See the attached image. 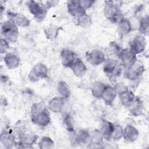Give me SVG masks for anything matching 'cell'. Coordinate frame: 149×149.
Segmentation results:
<instances>
[{
    "label": "cell",
    "instance_id": "cell-1",
    "mask_svg": "<svg viewBox=\"0 0 149 149\" xmlns=\"http://www.w3.org/2000/svg\"><path fill=\"white\" fill-rule=\"evenodd\" d=\"M31 121L40 127L47 126L51 122L50 114L45 105L42 102H37L32 105Z\"/></svg>",
    "mask_w": 149,
    "mask_h": 149
},
{
    "label": "cell",
    "instance_id": "cell-2",
    "mask_svg": "<svg viewBox=\"0 0 149 149\" xmlns=\"http://www.w3.org/2000/svg\"><path fill=\"white\" fill-rule=\"evenodd\" d=\"M16 133L19 139V141L16 145L17 148H33L32 145L36 143L38 139V136L36 134L24 126L17 127L16 129Z\"/></svg>",
    "mask_w": 149,
    "mask_h": 149
},
{
    "label": "cell",
    "instance_id": "cell-3",
    "mask_svg": "<svg viewBox=\"0 0 149 149\" xmlns=\"http://www.w3.org/2000/svg\"><path fill=\"white\" fill-rule=\"evenodd\" d=\"M104 12L105 17L112 22L119 24L125 18L122 15L118 5L115 3V1H105Z\"/></svg>",
    "mask_w": 149,
    "mask_h": 149
},
{
    "label": "cell",
    "instance_id": "cell-4",
    "mask_svg": "<svg viewBox=\"0 0 149 149\" xmlns=\"http://www.w3.org/2000/svg\"><path fill=\"white\" fill-rule=\"evenodd\" d=\"M1 32L5 39L9 42H15L19 36L17 26L11 20L4 22L1 24Z\"/></svg>",
    "mask_w": 149,
    "mask_h": 149
},
{
    "label": "cell",
    "instance_id": "cell-5",
    "mask_svg": "<svg viewBox=\"0 0 149 149\" xmlns=\"http://www.w3.org/2000/svg\"><path fill=\"white\" fill-rule=\"evenodd\" d=\"M104 72L112 81L120 76L122 72L121 64L118 61L113 58H108L104 62Z\"/></svg>",
    "mask_w": 149,
    "mask_h": 149
},
{
    "label": "cell",
    "instance_id": "cell-6",
    "mask_svg": "<svg viewBox=\"0 0 149 149\" xmlns=\"http://www.w3.org/2000/svg\"><path fill=\"white\" fill-rule=\"evenodd\" d=\"M27 6L30 13L38 22L42 21L46 17L48 9L45 5L34 1H29L27 3Z\"/></svg>",
    "mask_w": 149,
    "mask_h": 149
},
{
    "label": "cell",
    "instance_id": "cell-7",
    "mask_svg": "<svg viewBox=\"0 0 149 149\" xmlns=\"http://www.w3.org/2000/svg\"><path fill=\"white\" fill-rule=\"evenodd\" d=\"M145 71L143 65L136 61L133 64L128 66L125 73V77L130 80L139 79Z\"/></svg>",
    "mask_w": 149,
    "mask_h": 149
},
{
    "label": "cell",
    "instance_id": "cell-8",
    "mask_svg": "<svg viewBox=\"0 0 149 149\" xmlns=\"http://www.w3.org/2000/svg\"><path fill=\"white\" fill-rule=\"evenodd\" d=\"M48 68L42 63L36 64L29 74V79L33 82L48 77Z\"/></svg>",
    "mask_w": 149,
    "mask_h": 149
},
{
    "label": "cell",
    "instance_id": "cell-9",
    "mask_svg": "<svg viewBox=\"0 0 149 149\" xmlns=\"http://www.w3.org/2000/svg\"><path fill=\"white\" fill-rule=\"evenodd\" d=\"M72 141L74 144H90L91 139L90 132L84 129L73 131Z\"/></svg>",
    "mask_w": 149,
    "mask_h": 149
},
{
    "label": "cell",
    "instance_id": "cell-10",
    "mask_svg": "<svg viewBox=\"0 0 149 149\" xmlns=\"http://www.w3.org/2000/svg\"><path fill=\"white\" fill-rule=\"evenodd\" d=\"M146 44L144 37L142 36H137L130 41V49L136 54H139L144 51Z\"/></svg>",
    "mask_w": 149,
    "mask_h": 149
},
{
    "label": "cell",
    "instance_id": "cell-11",
    "mask_svg": "<svg viewBox=\"0 0 149 149\" xmlns=\"http://www.w3.org/2000/svg\"><path fill=\"white\" fill-rule=\"evenodd\" d=\"M87 61L93 65H99L106 60L104 54L99 50H93L87 52L86 55Z\"/></svg>",
    "mask_w": 149,
    "mask_h": 149
},
{
    "label": "cell",
    "instance_id": "cell-12",
    "mask_svg": "<svg viewBox=\"0 0 149 149\" xmlns=\"http://www.w3.org/2000/svg\"><path fill=\"white\" fill-rule=\"evenodd\" d=\"M119 58L121 61V64L127 66L137 61L136 54L130 48L123 49Z\"/></svg>",
    "mask_w": 149,
    "mask_h": 149
},
{
    "label": "cell",
    "instance_id": "cell-13",
    "mask_svg": "<svg viewBox=\"0 0 149 149\" xmlns=\"http://www.w3.org/2000/svg\"><path fill=\"white\" fill-rule=\"evenodd\" d=\"M69 13L73 16L80 17L86 13L85 10L80 4L79 1H69L67 3Z\"/></svg>",
    "mask_w": 149,
    "mask_h": 149
},
{
    "label": "cell",
    "instance_id": "cell-14",
    "mask_svg": "<svg viewBox=\"0 0 149 149\" xmlns=\"http://www.w3.org/2000/svg\"><path fill=\"white\" fill-rule=\"evenodd\" d=\"M60 56L62 64L66 68H70L76 59L74 52L68 49H63Z\"/></svg>",
    "mask_w": 149,
    "mask_h": 149
},
{
    "label": "cell",
    "instance_id": "cell-15",
    "mask_svg": "<svg viewBox=\"0 0 149 149\" xmlns=\"http://www.w3.org/2000/svg\"><path fill=\"white\" fill-rule=\"evenodd\" d=\"M1 143L7 148H10L16 145L17 142L15 141V136L7 130L2 132L0 136Z\"/></svg>",
    "mask_w": 149,
    "mask_h": 149
},
{
    "label": "cell",
    "instance_id": "cell-16",
    "mask_svg": "<svg viewBox=\"0 0 149 149\" xmlns=\"http://www.w3.org/2000/svg\"><path fill=\"white\" fill-rule=\"evenodd\" d=\"M70 69L74 75L78 77L83 76L87 71V68L84 63L79 58H76L74 63L70 67Z\"/></svg>",
    "mask_w": 149,
    "mask_h": 149
},
{
    "label": "cell",
    "instance_id": "cell-17",
    "mask_svg": "<svg viewBox=\"0 0 149 149\" xmlns=\"http://www.w3.org/2000/svg\"><path fill=\"white\" fill-rule=\"evenodd\" d=\"M8 16L9 17V19L12 20L17 26L23 27L29 25L30 22L29 19L22 14L8 12Z\"/></svg>",
    "mask_w": 149,
    "mask_h": 149
},
{
    "label": "cell",
    "instance_id": "cell-18",
    "mask_svg": "<svg viewBox=\"0 0 149 149\" xmlns=\"http://www.w3.org/2000/svg\"><path fill=\"white\" fill-rule=\"evenodd\" d=\"M114 124L110 121L102 120L100 126V132L102 133L103 139L109 140L111 139V135L113 130Z\"/></svg>",
    "mask_w": 149,
    "mask_h": 149
},
{
    "label": "cell",
    "instance_id": "cell-19",
    "mask_svg": "<svg viewBox=\"0 0 149 149\" xmlns=\"http://www.w3.org/2000/svg\"><path fill=\"white\" fill-rule=\"evenodd\" d=\"M139 134V130L132 125H127L123 130L124 139L129 142H133L137 139Z\"/></svg>",
    "mask_w": 149,
    "mask_h": 149
},
{
    "label": "cell",
    "instance_id": "cell-20",
    "mask_svg": "<svg viewBox=\"0 0 149 149\" xmlns=\"http://www.w3.org/2000/svg\"><path fill=\"white\" fill-rule=\"evenodd\" d=\"M117 94L114 87L111 86H107L102 94L101 98L106 104L111 105L114 101Z\"/></svg>",
    "mask_w": 149,
    "mask_h": 149
},
{
    "label": "cell",
    "instance_id": "cell-21",
    "mask_svg": "<svg viewBox=\"0 0 149 149\" xmlns=\"http://www.w3.org/2000/svg\"><path fill=\"white\" fill-rule=\"evenodd\" d=\"M64 98L61 97H55L52 98L48 103L49 109L54 113H59L64 105Z\"/></svg>",
    "mask_w": 149,
    "mask_h": 149
},
{
    "label": "cell",
    "instance_id": "cell-22",
    "mask_svg": "<svg viewBox=\"0 0 149 149\" xmlns=\"http://www.w3.org/2000/svg\"><path fill=\"white\" fill-rule=\"evenodd\" d=\"M4 61L6 66L10 69L17 68L20 63V58L15 54L8 52L4 57Z\"/></svg>",
    "mask_w": 149,
    "mask_h": 149
},
{
    "label": "cell",
    "instance_id": "cell-23",
    "mask_svg": "<svg viewBox=\"0 0 149 149\" xmlns=\"http://www.w3.org/2000/svg\"><path fill=\"white\" fill-rule=\"evenodd\" d=\"M130 107V111L131 113L137 116L141 114L143 111V104L140 98L137 97H135L134 101L129 106Z\"/></svg>",
    "mask_w": 149,
    "mask_h": 149
},
{
    "label": "cell",
    "instance_id": "cell-24",
    "mask_svg": "<svg viewBox=\"0 0 149 149\" xmlns=\"http://www.w3.org/2000/svg\"><path fill=\"white\" fill-rule=\"evenodd\" d=\"M119 95L121 103L125 106H129L136 97L134 93L129 90L119 94Z\"/></svg>",
    "mask_w": 149,
    "mask_h": 149
},
{
    "label": "cell",
    "instance_id": "cell-25",
    "mask_svg": "<svg viewBox=\"0 0 149 149\" xmlns=\"http://www.w3.org/2000/svg\"><path fill=\"white\" fill-rule=\"evenodd\" d=\"M57 90L62 98L66 99L69 97L70 94V88L66 82L63 81L59 82L57 86Z\"/></svg>",
    "mask_w": 149,
    "mask_h": 149
},
{
    "label": "cell",
    "instance_id": "cell-26",
    "mask_svg": "<svg viewBox=\"0 0 149 149\" xmlns=\"http://www.w3.org/2000/svg\"><path fill=\"white\" fill-rule=\"evenodd\" d=\"M107 85L101 82H95L93 84L91 88L92 95L97 98H101L102 94L106 87Z\"/></svg>",
    "mask_w": 149,
    "mask_h": 149
},
{
    "label": "cell",
    "instance_id": "cell-27",
    "mask_svg": "<svg viewBox=\"0 0 149 149\" xmlns=\"http://www.w3.org/2000/svg\"><path fill=\"white\" fill-rule=\"evenodd\" d=\"M91 139V145H100L102 143L103 137L100 130H93L90 132Z\"/></svg>",
    "mask_w": 149,
    "mask_h": 149
},
{
    "label": "cell",
    "instance_id": "cell-28",
    "mask_svg": "<svg viewBox=\"0 0 149 149\" xmlns=\"http://www.w3.org/2000/svg\"><path fill=\"white\" fill-rule=\"evenodd\" d=\"M118 30L121 34H126L132 30V26L130 22L124 19L118 24Z\"/></svg>",
    "mask_w": 149,
    "mask_h": 149
},
{
    "label": "cell",
    "instance_id": "cell-29",
    "mask_svg": "<svg viewBox=\"0 0 149 149\" xmlns=\"http://www.w3.org/2000/svg\"><path fill=\"white\" fill-rule=\"evenodd\" d=\"M38 147L41 149H51L54 146V142L48 137H43L38 141Z\"/></svg>",
    "mask_w": 149,
    "mask_h": 149
},
{
    "label": "cell",
    "instance_id": "cell-30",
    "mask_svg": "<svg viewBox=\"0 0 149 149\" xmlns=\"http://www.w3.org/2000/svg\"><path fill=\"white\" fill-rule=\"evenodd\" d=\"M149 27V18L148 16L142 17L139 23V31L144 35H147L148 33Z\"/></svg>",
    "mask_w": 149,
    "mask_h": 149
},
{
    "label": "cell",
    "instance_id": "cell-31",
    "mask_svg": "<svg viewBox=\"0 0 149 149\" xmlns=\"http://www.w3.org/2000/svg\"><path fill=\"white\" fill-rule=\"evenodd\" d=\"M109 52L116 58H119L123 49L115 41H111L109 44Z\"/></svg>",
    "mask_w": 149,
    "mask_h": 149
},
{
    "label": "cell",
    "instance_id": "cell-32",
    "mask_svg": "<svg viewBox=\"0 0 149 149\" xmlns=\"http://www.w3.org/2000/svg\"><path fill=\"white\" fill-rule=\"evenodd\" d=\"M91 19L87 13L78 17V24L83 28H88L91 24Z\"/></svg>",
    "mask_w": 149,
    "mask_h": 149
},
{
    "label": "cell",
    "instance_id": "cell-33",
    "mask_svg": "<svg viewBox=\"0 0 149 149\" xmlns=\"http://www.w3.org/2000/svg\"><path fill=\"white\" fill-rule=\"evenodd\" d=\"M60 30V27H58L55 25H51L46 29H45V33L46 37L49 39H53L55 38Z\"/></svg>",
    "mask_w": 149,
    "mask_h": 149
},
{
    "label": "cell",
    "instance_id": "cell-34",
    "mask_svg": "<svg viewBox=\"0 0 149 149\" xmlns=\"http://www.w3.org/2000/svg\"><path fill=\"white\" fill-rule=\"evenodd\" d=\"M63 125L66 129H67L69 132L72 133L74 130V120L73 118L69 115H66L63 118Z\"/></svg>",
    "mask_w": 149,
    "mask_h": 149
},
{
    "label": "cell",
    "instance_id": "cell-35",
    "mask_svg": "<svg viewBox=\"0 0 149 149\" xmlns=\"http://www.w3.org/2000/svg\"><path fill=\"white\" fill-rule=\"evenodd\" d=\"M123 130L119 125H114L113 130L112 133L111 139L115 140H119L123 136Z\"/></svg>",
    "mask_w": 149,
    "mask_h": 149
},
{
    "label": "cell",
    "instance_id": "cell-36",
    "mask_svg": "<svg viewBox=\"0 0 149 149\" xmlns=\"http://www.w3.org/2000/svg\"><path fill=\"white\" fill-rule=\"evenodd\" d=\"M114 88L117 94H120L128 90L127 87L123 83H118L115 84Z\"/></svg>",
    "mask_w": 149,
    "mask_h": 149
},
{
    "label": "cell",
    "instance_id": "cell-37",
    "mask_svg": "<svg viewBox=\"0 0 149 149\" xmlns=\"http://www.w3.org/2000/svg\"><path fill=\"white\" fill-rule=\"evenodd\" d=\"M9 42L6 40L5 38H1V43H0V52L1 54H4L6 52L8 49L9 48Z\"/></svg>",
    "mask_w": 149,
    "mask_h": 149
},
{
    "label": "cell",
    "instance_id": "cell-38",
    "mask_svg": "<svg viewBox=\"0 0 149 149\" xmlns=\"http://www.w3.org/2000/svg\"><path fill=\"white\" fill-rule=\"evenodd\" d=\"M94 1H88V0H83V1H79V3L81 5V6L85 9H87L90 8L94 3Z\"/></svg>",
    "mask_w": 149,
    "mask_h": 149
}]
</instances>
